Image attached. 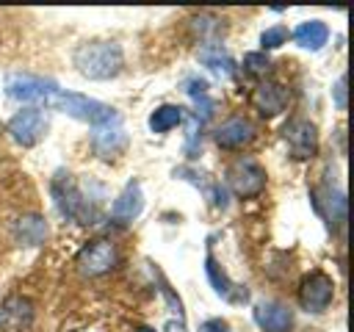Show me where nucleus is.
I'll use <instances>...</instances> for the list:
<instances>
[{"instance_id":"nucleus-22","label":"nucleus","mask_w":354,"mask_h":332,"mask_svg":"<svg viewBox=\"0 0 354 332\" xmlns=\"http://www.w3.org/2000/svg\"><path fill=\"white\" fill-rule=\"evenodd\" d=\"M243 72L252 77H266L271 72V58L266 53H246L243 55Z\"/></svg>"},{"instance_id":"nucleus-19","label":"nucleus","mask_w":354,"mask_h":332,"mask_svg":"<svg viewBox=\"0 0 354 332\" xmlns=\"http://www.w3.org/2000/svg\"><path fill=\"white\" fill-rule=\"evenodd\" d=\"M199 61H202L207 69H213L216 75H224V77H230V75L235 72V61H232L230 53L221 50L218 44H205V47L199 50Z\"/></svg>"},{"instance_id":"nucleus-23","label":"nucleus","mask_w":354,"mask_h":332,"mask_svg":"<svg viewBox=\"0 0 354 332\" xmlns=\"http://www.w3.org/2000/svg\"><path fill=\"white\" fill-rule=\"evenodd\" d=\"M288 36H290V30H288L285 25L266 28V30L260 33V47H263V53H266V50H277V47H282V44L288 42Z\"/></svg>"},{"instance_id":"nucleus-2","label":"nucleus","mask_w":354,"mask_h":332,"mask_svg":"<svg viewBox=\"0 0 354 332\" xmlns=\"http://www.w3.org/2000/svg\"><path fill=\"white\" fill-rule=\"evenodd\" d=\"M50 194H53V202L55 208L77 221V224H94L100 219V210H97V202L80 191V185L75 183V177L69 172H55V177L50 180Z\"/></svg>"},{"instance_id":"nucleus-16","label":"nucleus","mask_w":354,"mask_h":332,"mask_svg":"<svg viewBox=\"0 0 354 332\" xmlns=\"http://www.w3.org/2000/svg\"><path fill=\"white\" fill-rule=\"evenodd\" d=\"M141 210H144V191H141V183L133 180V183H127V185L122 188V194L113 199L111 216H113V221L127 224V221H133Z\"/></svg>"},{"instance_id":"nucleus-12","label":"nucleus","mask_w":354,"mask_h":332,"mask_svg":"<svg viewBox=\"0 0 354 332\" xmlns=\"http://www.w3.org/2000/svg\"><path fill=\"white\" fill-rule=\"evenodd\" d=\"M254 133L257 130L246 116H230L216 127L213 138H216V144L221 149H243V147H249L254 141Z\"/></svg>"},{"instance_id":"nucleus-28","label":"nucleus","mask_w":354,"mask_h":332,"mask_svg":"<svg viewBox=\"0 0 354 332\" xmlns=\"http://www.w3.org/2000/svg\"><path fill=\"white\" fill-rule=\"evenodd\" d=\"M166 332H185V324H183V318H171L169 324H166Z\"/></svg>"},{"instance_id":"nucleus-30","label":"nucleus","mask_w":354,"mask_h":332,"mask_svg":"<svg viewBox=\"0 0 354 332\" xmlns=\"http://www.w3.org/2000/svg\"><path fill=\"white\" fill-rule=\"evenodd\" d=\"M3 133H6V124H3V122H0V136H3Z\"/></svg>"},{"instance_id":"nucleus-8","label":"nucleus","mask_w":354,"mask_h":332,"mask_svg":"<svg viewBox=\"0 0 354 332\" xmlns=\"http://www.w3.org/2000/svg\"><path fill=\"white\" fill-rule=\"evenodd\" d=\"M50 130V122H47V113L41 108H25V111H17L8 124H6V133L19 144V147H36Z\"/></svg>"},{"instance_id":"nucleus-1","label":"nucleus","mask_w":354,"mask_h":332,"mask_svg":"<svg viewBox=\"0 0 354 332\" xmlns=\"http://www.w3.org/2000/svg\"><path fill=\"white\" fill-rule=\"evenodd\" d=\"M72 64L75 69L88 77V80H111L122 72L124 66V53L116 42H83L75 53H72Z\"/></svg>"},{"instance_id":"nucleus-18","label":"nucleus","mask_w":354,"mask_h":332,"mask_svg":"<svg viewBox=\"0 0 354 332\" xmlns=\"http://www.w3.org/2000/svg\"><path fill=\"white\" fill-rule=\"evenodd\" d=\"M293 42L299 44V47H304V50H321L326 42H329V28H326V22H321V19H307V22H301L296 30H293Z\"/></svg>"},{"instance_id":"nucleus-5","label":"nucleus","mask_w":354,"mask_h":332,"mask_svg":"<svg viewBox=\"0 0 354 332\" xmlns=\"http://www.w3.org/2000/svg\"><path fill=\"white\" fill-rule=\"evenodd\" d=\"M75 266L83 277H102L119 266V249L108 238H94L77 252Z\"/></svg>"},{"instance_id":"nucleus-7","label":"nucleus","mask_w":354,"mask_h":332,"mask_svg":"<svg viewBox=\"0 0 354 332\" xmlns=\"http://www.w3.org/2000/svg\"><path fill=\"white\" fill-rule=\"evenodd\" d=\"M296 299L307 313H324L335 299V279L326 271H310L301 277Z\"/></svg>"},{"instance_id":"nucleus-17","label":"nucleus","mask_w":354,"mask_h":332,"mask_svg":"<svg viewBox=\"0 0 354 332\" xmlns=\"http://www.w3.org/2000/svg\"><path fill=\"white\" fill-rule=\"evenodd\" d=\"M47 238V221L39 213H25L14 221V241L19 246H41Z\"/></svg>"},{"instance_id":"nucleus-26","label":"nucleus","mask_w":354,"mask_h":332,"mask_svg":"<svg viewBox=\"0 0 354 332\" xmlns=\"http://www.w3.org/2000/svg\"><path fill=\"white\" fill-rule=\"evenodd\" d=\"M199 332H230V324L224 318H207L199 324Z\"/></svg>"},{"instance_id":"nucleus-4","label":"nucleus","mask_w":354,"mask_h":332,"mask_svg":"<svg viewBox=\"0 0 354 332\" xmlns=\"http://www.w3.org/2000/svg\"><path fill=\"white\" fill-rule=\"evenodd\" d=\"M266 180H268L266 169L254 158H249V155L235 158L227 166V172H224V183H227V188L238 199H254V196H260L263 188H266Z\"/></svg>"},{"instance_id":"nucleus-29","label":"nucleus","mask_w":354,"mask_h":332,"mask_svg":"<svg viewBox=\"0 0 354 332\" xmlns=\"http://www.w3.org/2000/svg\"><path fill=\"white\" fill-rule=\"evenodd\" d=\"M138 332H155L152 326H138Z\"/></svg>"},{"instance_id":"nucleus-21","label":"nucleus","mask_w":354,"mask_h":332,"mask_svg":"<svg viewBox=\"0 0 354 332\" xmlns=\"http://www.w3.org/2000/svg\"><path fill=\"white\" fill-rule=\"evenodd\" d=\"M124 130L122 127H97V133H94V149L100 152V155H113V152H119L122 147H124Z\"/></svg>"},{"instance_id":"nucleus-20","label":"nucleus","mask_w":354,"mask_h":332,"mask_svg":"<svg viewBox=\"0 0 354 332\" xmlns=\"http://www.w3.org/2000/svg\"><path fill=\"white\" fill-rule=\"evenodd\" d=\"M183 116H185V108H180V105H171V102L158 105L149 113V130L152 133H169L171 127H177L183 122Z\"/></svg>"},{"instance_id":"nucleus-3","label":"nucleus","mask_w":354,"mask_h":332,"mask_svg":"<svg viewBox=\"0 0 354 332\" xmlns=\"http://www.w3.org/2000/svg\"><path fill=\"white\" fill-rule=\"evenodd\" d=\"M53 111H61L77 122H88L91 127H111V124H119V113L116 108L100 102V100H91L86 94H77V91H66V89H58L55 97L50 100Z\"/></svg>"},{"instance_id":"nucleus-11","label":"nucleus","mask_w":354,"mask_h":332,"mask_svg":"<svg viewBox=\"0 0 354 332\" xmlns=\"http://www.w3.org/2000/svg\"><path fill=\"white\" fill-rule=\"evenodd\" d=\"M205 274H207L213 290H216L224 302H230V304H243V302H249V290H246V285L230 279V274L218 266V260L213 257V252H207V257H205Z\"/></svg>"},{"instance_id":"nucleus-6","label":"nucleus","mask_w":354,"mask_h":332,"mask_svg":"<svg viewBox=\"0 0 354 332\" xmlns=\"http://www.w3.org/2000/svg\"><path fill=\"white\" fill-rule=\"evenodd\" d=\"M61 86L55 80L39 77V75H25V72H14L6 77V94L17 102H39V105H50V100L55 97Z\"/></svg>"},{"instance_id":"nucleus-15","label":"nucleus","mask_w":354,"mask_h":332,"mask_svg":"<svg viewBox=\"0 0 354 332\" xmlns=\"http://www.w3.org/2000/svg\"><path fill=\"white\" fill-rule=\"evenodd\" d=\"M33 315H36L33 302L25 296H6L0 304V326H6L11 332L28 329L33 324Z\"/></svg>"},{"instance_id":"nucleus-10","label":"nucleus","mask_w":354,"mask_h":332,"mask_svg":"<svg viewBox=\"0 0 354 332\" xmlns=\"http://www.w3.org/2000/svg\"><path fill=\"white\" fill-rule=\"evenodd\" d=\"M288 100H290L288 89H285L282 83H277V80H263V83H257L254 91H252V108H254L263 119H271V116L282 113V111L288 108Z\"/></svg>"},{"instance_id":"nucleus-13","label":"nucleus","mask_w":354,"mask_h":332,"mask_svg":"<svg viewBox=\"0 0 354 332\" xmlns=\"http://www.w3.org/2000/svg\"><path fill=\"white\" fill-rule=\"evenodd\" d=\"M313 205L326 219L329 227H343V221H346V194L340 188H335L329 183L313 188Z\"/></svg>"},{"instance_id":"nucleus-9","label":"nucleus","mask_w":354,"mask_h":332,"mask_svg":"<svg viewBox=\"0 0 354 332\" xmlns=\"http://www.w3.org/2000/svg\"><path fill=\"white\" fill-rule=\"evenodd\" d=\"M282 138L293 160H310L318 152V127L310 119H301V116L290 119L282 127Z\"/></svg>"},{"instance_id":"nucleus-14","label":"nucleus","mask_w":354,"mask_h":332,"mask_svg":"<svg viewBox=\"0 0 354 332\" xmlns=\"http://www.w3.org/2000/svg\"><path fill=\"white\" fill-rule=\"evenodd\" d=\"M254 324L263 332H290L293 326V310L277 299H266L254 304Z\"/></svg>"},{"instance_id":"nucleus-25","label":"nucleus","mask_w":354,"mask_h":332,"mask_svg":"<svg viewBox=\"0 0 354 332\" xmlns=\"http://www.w3.org/2000/svg\"><path fill=\"white\" fill-rule=\"evenodd\" d=\"M332 94H335V105H337V111H346V108H348V100H346V75L337 77Z\"/></svg>"},{"instance_id":"nucleus-24","label":"nucleus","mask_w":354,"mask_h":332,"mask_svg":"<svg viewBox=\"0 0 354 332\" xmlns=\"http://www.w3.org/2000/svg\"><path fill=\"white\" fill-rule=\"evenodd\" d=\"M194 30H196L199 39H213V36H218L221 22L210 14H199V17H194Z\"/></svg>"},{"instance_id":"nucleus-27","label":"nucleus","mask_w":354,"mask_h":332,"mask_svg":"<svg viewBox=\"0 0 354 332\" xmlns=\"http://www.w3.org/2000/svg\"><path fill=\"white\" fill-rule=\"evenodd\" d=\"M185 91H188L191 97H196V100H199V97H205V94H207V83H205V80H188V89H185Z\"/></svg>"}]
</instances>
